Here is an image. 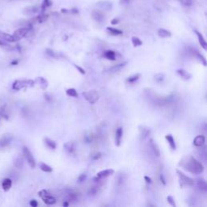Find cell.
I'll use <instances>...</instances> for the list:
<instances>
[{
  "mask_svg": "<svg viewBox=\"0 0 207 207\" xmlns=\"http://www.w3.org/2000/svg\"><path fill=\"white\" fill-rule=\"evenodd\" d=\"M131 41H132V44L134 45V47H138V46H141L142 45V41H141V39H139L137 37H133L131 38Z\"/></svg>",
  "mask_w": 207,
  "mask_h": 207,
  "instance_id": "cell-38",
  "label": "cell"
},
{
  "mask_svg": "<svg viewBox=\"0 0 207 207\" xmlns=\"http://www.w3.org/2000/svg\"><path fill=\"white\" fill-rule=\"evenodd\" d=\"M17 63H18V61H13V62H12V65L15 66V65H16V64H17Z\"/></svg>",
  "mask_w": 207,
  "mask_h": 207,
  "instance_id": "cell-55",
  "label": "cell"
},
{
  "mask_svg": "<svg viewBox=\"0 0 207 207\" xmlns=\"http://www.w3.org/2000/svg\"><path fill=\"white\" fill-rule=\"evenodd\" d=\"M74 67H75V68H76V69H77L78 70H79V72L82 74H86L85 70L83 69L82 67H80V66H77V65H74Z\"/></svg>",
  "mask_w": 207,
  "mask_h": 207,
  "instance_id": "cell-47",
  "label": "cell"
},
{
  "mask_svg": "<svg viewBox=\"0 0 207 207\" xmlns=\"http://www.w3.org/2000/svg\"><path fill=\"white\" fill-rule=\"evenodd\" d=\"M194 33H196V35H197V39H198V41L199 43H200V45H201V46H202L205 50H206L207 43H206V39H205L204 37H203L202 34L200 33V32H198L197 30H194Z\"/></svg>",
  "mask_w": 207,
  "mask_h": 207,
  "instance_id": "cell-19",
  "label": "cell"
},
{
  "mask_svg": "<svg viewBox=\"0 0 207 207\" xmlns=\"http://www.w3.org/2000/svg\"><path fill=\"white\" fill-rule=\"evenodd\" d=\"M63 148L66 152V154H73L76 150V144L74 141H70V142H66L63 146Z\"/></svg>",
  "mask_w": 207,
  "mask_h": 207,
  "instance_id": "cell-11",
  "label": "cell"
},
{
  "mask_svg": "<svg viewBox=\"0 0 207 207\" xmlns=\"http://www.w3.org/2000/svg\"><path fill=\"white\" fill-rule=\"evenodd\" d=\"M122 3H129L130 2V0H122Z\"/></svg>",
  "mask_w": 207,
  "mask_h": 207,
  "instance_id": "cell-54",
  "label": "cell"
},
{
  "mask_svg": "<svg viewBox=\"0 0 207 207\" xmlns=\"http://www.w3.org/2000/svg\"><path fill=\"white\" fill-rule=\"evenodd\" d=\"M23 153H24V155H25L28 163L29 164V166L31 167L32 168H35V167H36V159L34 158L33 154H32V152L30 151V150L28 147L24 146L23 147Z\"/></svg>",
  "mask_w": 207,
  "mask_h": 207,
  "instance_id": "cell-7",
  "label": "cell"
},
{
  "mask_svg": "<svg viewBox=\"0 0 207 207\" xmlns=\"http://www.w3.org/2000/svg\"><path fill=\"white\" fill-rule=\"evenodd\" d=\"M154 79L157 83H162L164 80V74L158 73L154 75Z\"/></svg>",
  "mask_w": 207,
  "mask_h": 207,
  "instance_id": "cell-41",
  "label": "cell"
},
{
  "mask_svg": "<svg viewBox=\"0 0 207 207\" xmlns=\"http://www.w3.org/2000/svg\"><path fill=\"white\" fill-rule=\"evenodd\" d=\"M193 54L195 55V57H197L199 61H201V63H202L204 66H206V59L205 58V57L203 56L202 53H200L198 51H197V50H193Z\"/></svg>",
  "mask_w": 207,
  "mask_h": 207,
  "instance_id": "cell-31",
  "label": "cell"
},
{
  "mask_svg": "<svg viewBox=\"0 0 207 207\" xmlns=\"http://www.w3.org/2000/svg\"><path fill=\"white\" fill-rule=\"evenodd\" d=\"M39 167L41 171H45V172H52L53 171V168L52 167H50L48 164H46L45 163H40L39 164Z\"/></svg>",
  "mask_w": 207,
  "mask_h": 207,
  "instance_id": "cell-32",
  "label": "cell"
},
{
  "mask_svg": "<svg viewBox=\"0 0 207 207\" xmlns=\"http://www.w3.org/2000/svg\"><path fill=\"white\" fill-rule=\"evenodd\" d=\"M113 173V169H105V170H102L100 171L97 172L96 176L100 179H105L107 178V177L110 176H112Z\"/></svg>",
  "mask_w": 207,
  "mask_h": 207,
  "instance_id": "cell-18",
  "label": "cell"
},
{
  "mask_svg": "<svg viewBox=\"0 0 207 207\" xmlns=\"http://www.w3.org/2000/svg\"><path fill=\"white\" fill-rule=\"evenodd\" d=\"M70 12L74 13V14H77V13H79V10L77 8H72L70 10Z\"/></svg>",
  "mask_w": 207,
  "mask_h": 207,
  "instance_id": "cell-52",
  "label": "cell"
},
{
  "mask_svg": "<svg viewBox=\"0 0 207 207\" xmlns=\"http://www.w3.org/2000/svg\"><path fill=\"white\" fill-rule=\"evenodd\" d=\"M100 192V186L99 184H96L95 186H92V188H90V189L88 190V194L89 196H96V195Z\"/></svg>",
  "mask_w": 207,
  "mask_h": 207,
  "instance_id": "cell-29",
  "label": "cell"
},
{
  "mask_svg": "<svg viewBox=\"0 0 207 207\" xmlns=\"http://www.w3.org/2000/svg\"><path fill=\"white\" fill-rule=\"evenodd\" d=\"M167 203L171 205L172 207H176V202H175V200L173 198V197L172 196H167Z\"/></svg>",
  "mask_w": 207,
  "mask_h": 207,
  "instance_id": "cell-43",
  "label": "cell"
},
{
  "mask_svg": "<svg viewBox=\"0 0 207 207\" xmlns=\"http://www.w3.org/2000/svg\"><path fill=\"white\" fill-rule=\"evenodd\" d=\"M15 166L18 167V168H22L23 166H24V159L22 157L20 156H18L16 158V160H15Z\"/></svg>",
  "mask_w": 207,
  "mask_h": 207,
  "instance_id": "cell-37",
  "label": "cell"
},
{
  "mask_svg": "<svg viewBox=\"0 0 207 207\" xmlns=\"http://www.w3.org/2000/svg\"><path fill=\"white\" fill-rule=\"evenodd\" d=\"M96 5H97L99 8H100L101 9H104V10H107V11L111 10V9H112V7H113L112 3H110L109 1H105V0H104V1H99Z\"/></svg>",
  "mask_w": 207,
  "mask_h": 207,
  "instance_id": "cell-20",
  "label": "cell"
},
{
  "mask_svg": "<svg viewBox=\"0 0 207 207\" xmlns=\"http://www.w3.org/2000/svg\"><path fill=\"white\" fill-rule=\"evenodd\" d=\"M79 201V194L76 193H70L69 194L66 196V197L65 202L70 203H74L76 202Z\"/></svg>",
  "mask_w": 207,
  "mask_h": 207,
  "instance_id": "cell-22",
  "label": "cell"
},
{
  "mask_svg": "<svg viewBox=\"0 0 207 207\" xmlns=\"http://www.w3.org/2000/svg\"><path fill=\"white\" fill-rule=\"evenodd\" d=\"M206 142V138L204 135H197L193 139V145L197 147H202Z\"/></svg>",
  "mask_w": 207,
  "mask_h": 207,
  "instance_id": "cell-17",
  "label": "cell"
},
{
  "mask_svg": "<svg viewBox=\"0 0 207 207\" xmlns=\"http://www.w3.org/2000/svg\"><path fill=\"white\" fill-rule=\"evenodd\" d=\"M10 142H11V139L8 137H5V138H2L0 140V148H3V147H5V146L9 145Z\"/></svg>",
  "mask_w": 207,
  "mask_h": 207,
  "instance_id": "cell-39",
  "label": "cell"
},
{
  "mask_svg": "<svg viewBox=\"0 0 207 207\" xmlns=\"http://www.w3.org/2000/svg\"><path fill=\"white\" fill-rule=\"evenodd\" d=\"M122 136H123V129L122 127H118L116 130V134H115V145L117 146H121Z\"/></svg>",
  "mask_w": 207,
  "mask_h": 207,
  "instance_id": "cell-14",
  "label": "cell"
},
{
  "mask_svg": "<svg viewBox=\"0 0 207 207\" xmlns=\"http://www.w3.org/2000/svg\"><path fill=\"white\" fill-rule=\"evenodd\" d=\"M38 195L42 199V201L47 205H54L56 203V198L45 189L40 191L38 193Z\"/></svg>",
  "mask_w": 207,
  "mask_h": 207,
  "instance_id": "cell-4",
  "label": "cell"
},
{
  "mask_svg": "<svg viewBox=\"0 0 207 207\" xmlns=\"http://www.w3.org/2000/svg\"><path fill=\"white\" fill-rule=\"evenodd\" d=\"M107 31L113 36H118V35H122L123 32L122 30L118 29H114V28H112V27H108L107 28Z\"/></svg>",
  "mask_w": 207,
  "mask_h": 207,
  "instance_id": "cell-33",
  "label": "cell"
},
{
  "mask_svg": "<svg viewBox=\"0 0 207 207\" xmlns=\"http://www.w3.org/2000/svg\"><path fill=\"white\" fill-rule=\"evenodd\" d=\"M40 12V8L37 6H30L24 9L23 13L26 16H34Z\"/></svg>",
  "mask_w": 207,
  "mask_h": 207,
  "instance_id": "cell-13",
  "label": "cell"
},
{
  "mask_svg": "<svg viewBox=\"0 0 207 207\" xmlns=\"http://www.w3.org/2000/svg\"><path fill=\"white\" fill-rule=\"evenodd\" d=\"M29 31V28H21V29H17L12 35L13 38H14V41L16 42L17 41H20V39H22L23 37H25L28 34Z\"/></svg>",
  "mask_w": 207,
  "mask_h": 207,
  "instance_id": "cell-8",
  "label": "cell"
},
{
  "mask_svg": "<svg viewBox=\"0 0 207 207\" xmlns=\"http://www.w3.org/2000/svg\"><path fill=\"white\" fill-rule=\"evenodd\" d=\"M66 94L70 96V97H74V98H77L79 96V94H78L77 91L75 88H68V89L66 91Z\"/></svg>",
  "mask_w": 207,
  "mask_h": 207,
  "instance_id": "cell-34",
  "label": "cell"
},
{
  "mask_svg": "<svg viewBox=\"0 0 207 207\" xmlns=\"http://www.w3.org/2000/svg\"><path fill=\"white\" fill-rule=\"evenodd\" d=\"M82 96L91 105L95 104L100 99V95L97 92V91H96V90H91V91L84 92L82 93Z\"/></svg>",
  "mask_w": 207,
  "mask_h": 207,
  "instance_id": "cell-3",
  "label": "cell"
},
{
  "mask_svg": "<svg viewBox=\"0 0 207 207\" xmlns=\"http://www.w3.org/2000/svg\"><path fill=\"white\" fill-rule=\"evenodd\" d=\"M45 51H46V53L49 57H53V58H58L59 57V53H57L56 51H54L53 49H46Z\"/></svg>",
  "mask_w": 207,
  "mask_h": 207,
  "instance_id": "cell-36",
  "label": "cell"
},
{
  "mask_svg": "<svg viewBox=\"0 0 207 207\" xmlns=\"http://www.w3.org/2000/svg\"><path fill=\"white\" fill-rule=\"evenodd\" d=\"M138 131H139V136L142 140H145L146 138H149L150 135L151 131L150 130L145 126H140L138 127Z\"/></svg>",
  "mask_w": 207,
  "mask_h": 207,
  "instance_id": "cell-10",
  "label": "cell"
},
{
  "mask_svg": "<svg viewBox=\"0 0 207 207\" xmlns=\"http://www.w3.org/2000/svg\"><path fill=\"white\" fill-rule=\"evenodd\" d=\"M93 135L92 133H87V134H86L84 135V137H83V141L86 142V143H87V144H89V143H92V142L93 141Z\"/></svg>",
  "mask_w": 207,
  "mask_h": 207,
  "instance_id": "cell-40",
  "label": "cell"
},
{
  "mask_svg": "<svg viewBox=\"0 0 207 207\" xmlns=\"http://www.w3.org/2000/svg\"><path fill=\"white\" fill-rule=\"evenodd\" d=\"M12 185V181L10 178H5L2 183V187L4 191H8Z\"/></svg>",
  "mask_w": 207,
  "mask_h": 207,
  "instance_id": "cell-27",
  "label": "cell"
},
{
  "mask_svg": "<svg viewBox=\"0 0 207 207\" xmlns=\"http://www.w3.org/2000/svg\"><path fill=\"white\" fill-rule=\"evenodd\" d=\"M104 57L108 60L115 61L117 59V53L115 51H113V50H107L104 53Z\"/></svg>",
  "mask_w": 207,
  "mask_h": 207,
  "instance_id": "cell-25",
  "label": "cell"
},
{
  "mask_svg": "<svg viewBox=\"0 0 207 207\" xmlns=\"http://www.w3.org/2000/svg\"><path fill=\"white\" fill-rule=\"evenodd\" d=\"M29 205L32 207H37V206H38V202H37L36 200H32V201H30Z\"/></svg>",
  "mask_w": 207,
  "mask_h": 207,
  "instance_id": "cell-48",
  "label": "cell"
},
{
  "mask_svg": "<svg viewBox=\"0 0 207 207\" xmlns=\"http://www.w3.org/2000/svg\"><path fill=\"white\" fill-rule=\"evenodd\" d=\"M126 61H124V62H122V63H120V64H118V65H115L113 66V67H111L109 69V71L110 72H117L118 70H120L123 68L126 65Z\"/></svg>",
  "mask_w": 207,
  "mask_h": 207,
  "instance_id": "cell-35",
  "label": "cell"
},
{
  "mask_svg": "<svg viewBox=\"0 0 207 207\" xmlns=\"http://www.w3.org/2000/svg\"><path fill=\"white\" fill-rule=\"evenodd\" d=\"M127 175L124 171H119L115 178V185L118 189H122L125 187L126 182H127Z\"/></svg>",
  "mask_w": 207,
  "mask_h": 207,
  "instance_id": "cell-5",
  "label": "cell"
},
{
  "mask_svg": "<svg viewBox=\"0 0 207 207\" xmlns=\"http://www.w3.org/2000/svg\"><path fill=\"white\" fill-rule=\"evenodd\" d=\"M179 2L185 7H189L193 4V1L192 0H179Z\"/></svg>",
  "mask_w": 207,
  "mask_h": 207,
  "instance_id": "cell-45",
  "label": "cell"
},
{
  "mask_svg": "<svg viewBox=\"0 0 207 207\" xmlns=\"http://www.w3.org/2000/svg\"><path fill=\"white\" fill-rule=\"evenodd\" d=\"M61 12H62V13H67V12H69V11H68L67 9L62 8V9H61Z\"/></svg>",
  "mask_w": 207,
  "mask_h": 207,
  "instance_id": "cell-53",
  "label": "cell"
},
{
  "mask_svg": "<svg viewBox=\"0 0 207 207\" xmlns=\"http://www.w3.org/2000/svg\"><path fill=\"white\" fill-rule=\"evenodd\" d=\"M119 20L118 19H117V18H114V19H113L112 20V21H111V24L113 25H118V23H119Z\"/></svg>",
  "mask_w": 207,
  "mask_h": 207,
  "instance_id": "cell-50",
  "label": "cell"
},
{
  "mask_svg": "<svg viewBox=\"0 0 207 207\" xmlns=\"http://www.w3.org/2000/svg\"><path fill=\"white\" fill-rule=\"evenodd\" d=\"M35 82L31 80V79H27V80H16L13 83L12 88L14 90H16V91H20V90L25 88L26 87H29L31 86L33 87L34 86Z\"/></svg>",
  "mask_w": 207,
  "mask_h": 207,
  "instance_id": "cell-6",
  "label": "cell"
},
{
  "mask_svg": "<svg viewBox=\"0 0 207 207\" xmlns=\"http://www.w3.org/2000/svg\"><path fill=\"white\" fill-rule=\"evenodd\" d=\"M167 142L168 143V145L170 146L171 149L173 150H176V142H175L174 138L171 134H167L165 136Z\"/></svg>",
  "mask_w": 207,
  "mask_h": 207,
  "instance_id": "cell-23",
  "label": "cell"
},
{
  "mask_svg": "<svg viewBox=\"0 0 207 207\" xmlns=\"http://www.w3.org/2000/svg\"><path fill=\"white\" fill-rule=\"evenodd\" d=\"M176 173L178 175L179 180H180V183L181 185L183 186H193L194 185L195 181L193 179L186 176L179 169H176Z\"/></svg>",
  "mask_w": 207,
  "mask_h": 207,
  "instance_id": "cell-2",
  "label": "cell"
},
{
  "mask_svg": "<svg viewBox=\"0 0 207 207\" xmlns=\"http://www.w3.org/2000/svg\"><path fill=\"white\" fill-rule=\"evenodd\" d=\"M52 4H53V3H52L50 0H44V1H43V3H42V7H41V10L44 11V10L47 8L52 6Z\"/></svg>",
  "mask_w": 207,
  "mask_h": 207,
  "instance_id": "cell-42",
  "label": "cell"
},
{
  "mask_svg": "<svg viewBox=\"0 0 207 207\" xmlns=\"http://www.w3.org/2000/svg\"><path fill=\"white\" fill-rule=\"evenodd\" d=\"M44 142H45V146H47L48 148H49V149H51V150L56 149V147H57V142H55L54 140H53V139L49 138H45Z\"/></svg>",
  "mask_w": 207,
  "mask_h": 207,
  "instance_id": "cell-24",
  "label": "cell"
},
{
  "mask_svg": "<svg viewBox=\"0 0 207 207\" xmlns=\"http://www.w3.org/2000/svg\"><path fill=\"white\" fill-rule=\"evenodd\" d=\"M144 179H145V180H146V182L147 183V184H150V183H151V179H150L149 176H144Z\"/></svg>",
  "mask_w": 207,
  "mask_h": 207,
  "instance_id": "cell-51",
  "label": "cell"
},
{
  "mask_svg": "<svg viewBox=\"0 0 207 207\" xmlns=\"http://www.w3.org/2000/svg\"><path fill=\"white\" fill-rule=\"evenodd\" d=\"M102 156V154L100 152H95L94 154L91 155V158L93 159V160H98L99 158H100Z\"/></svg>",
  "mask_w": 207,
  "mask_h": 207,
  "instance_id": "cell-46",
  "label": "cell"
},
{
  "mask_svg": "<svg viewBox=\"0 0 207 207\" xmlns=\"http://www.w3.org/2000/svg\"><path fill=\"white\" fill-rule=\"evenodd\" d=\"M87 173H82V174H80L79 176V177H78L77 179L78 182L82 183L83 182V181H85L86 179H87Z\"/></svg>",
  "mask_w": 207,
  "mask_h": 207,
  "instance_id": "cell-44",
  "label": "cell"
},
{
  "mask_svg": "<svg viewBox=\"0 0 207 207\" xmlns=\"http://www.w3.org/2000/svg\"><path fill=\"white\" fill-rule=\"evenodd\" d=\"M176 73L184 81H188V80L191 79V78H192V74L184 69H178L176 70Z\"/></svg>",
  "mask_w": 207,
  "mask_h": 207,
  "instance_id": "cell-15",
  "label": "cell"
},
{
  "mask_svg": "<svg viewBox=\"0 0 207 207\" xmlns=\"http://www.w3.org/2000/svg\"><path fill=\"white\" fill-rule=\"evenodd\" d=\"M36 82H37V83L39 84V86L41 87V89L43 90L46 89V88L48 87V86H49L48 81L45 79V78L43 77H37V79H36Z\"/></svg>",
  "mask_w": 207,
  "mask_h": 207,
  "instance_id": "cell-26",
  "label": "cell"
},
{
  "mask_svg": "<svg viewBox=\"0 0 207 207\" xmlns=\"http://www.w3.org/2000/svg\"><path fill=\"white\" fill-rule=\"evenodd\" d=\"M159 178H160V181L162 183L163 185H166V180L164 178V176H163V175L161 173L160 174V176H159Z\"/></svg>",
  "mask_w": 207,
  "mask_h": 207,
  "instance_id": "cell-49",
  "label": "cell"
},
{
  "mask_svg": "<svg viewBox=\"0 0 207 207\" xmlns=\"http://www.w3.org/2000/svg\"><path fill=\"white\" fill-rule=\"evenodd\" d=\"M179 165L181 166L184 170L189 171L193 174H201L204 171V166L202 163L193 156H189L183 158Z\"/></svg>",
  "mask_w": 207,
  "mask_h": 207,
  "instance_id": "cell-1",
  "label": "cell"
},
{
  "mask_svg": "<svg viewBox=\"0 0 207 207\" xmlns=\"http://www.w3.org/2000/svg\"><path fill=\"white\" fill-rule=\"evenodd\" d=\"M0 40L6 42H15L12 35H10L8 33L3 32L1 30H0Z\"/></svg>",
  "mask_w": 207,
  "mask_h": 207,
  "instance_id": "cell-21",
  "label": "cell"
},
{
  "mask_svg": "<svg viewBox=\"0 0 207 207\" xmlns=\"http://www.w3.org/2000/svg\"><path fill=\"white\" fill-rule=\"evenodd\" d=\"M91 16L95 21H96L98 23H101V22L105 20V14H104V12L102 11L96 9V10H93L91 12Z\"/></svg>",
  "mask_w": 207,
  "mask_h": 207,
  "instance_id": "cell-9",
  "label": "cell"
},
{
  "mask_svg": "<svg viewBox=\"0 0 207 207\" xmlns=\"http://www.w3.org/2000/svg\"><path fill=\"white\" fill-rule=\"evenodd\" d=\"M140 77H141V74L139 73L132 74V75H130V76L127 78L126 83H134L135 82L138 81V79H140Z\"/></svg>",
  "mask_w": 207,
  "mask_h": 207,
  "instance_id": "cell-30",
  "label": "cell"
},
{
  "mask_svg": "<svg viewBox=\"0 0 207 207\" xmlns=\"http://www.w3.org/2000/svg\"><path fill=\"white\" fill-rule=\"evenodd\" d=\"M158 35L161 38H168L171 37V33L167 29H159L158 30Z\"/></svg>",
  "mask_w": 207,
  "mask_h": 207,
  "instance_id": "cell-28",
  "label": "cell"
},
{
  "mask_svg": "<svg viewBox=\"0 0 207 207\" xmlns=\"http://www.w3.org/2000/svg\"><path fill=\"white\" fill-rule=\"evenodd\" d=\"M148 144H149V147H150L151 151H152V153H153L155 156L159 157V156H160V150H159V147H158V146L157 145V143L154 142L152 138H150V140H149V142H148Z\"/></svg>",
  "mask_w": 207,
  "mask_h": 207,
  "instance_id": "cell-12",
  "label": "cell"
},
{
  "mask_svg": "<svg viewBox=\"0 0 207 207\" xmlns=\"http://www.w3.org/2000/svg\"><path fill=\"white\" fill-rule=\"evenodd\" d=\"M197 186L199 189L203 192H206L207 191V184L206 180L204 178H197L196 180H194Z\"/></svg>",
  "mask_w": 207,
  "mask_h": 207,
  "instance_id": "cell-16",
  "label": "cell"
}]
</instances>
